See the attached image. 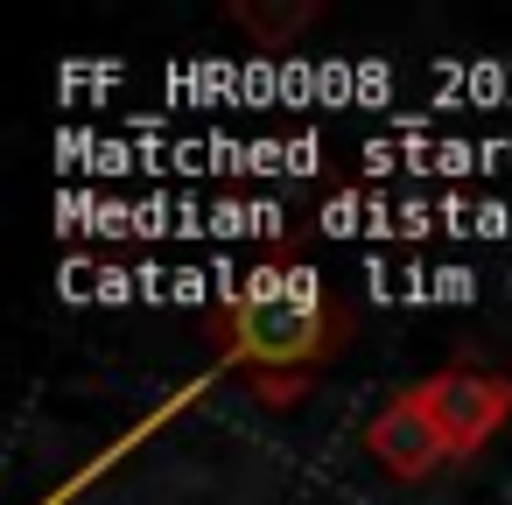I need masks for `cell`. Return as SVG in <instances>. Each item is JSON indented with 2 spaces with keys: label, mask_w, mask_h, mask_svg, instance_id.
<instances>
[{
  "label": "cell",
  "mask_w": 512,
  "mask_h": 505,
  "mask_svg": "<svg viewBox=\"0 0 512 505\" xmlns=\"http://www.w3.org/2000/svg\"><path fill=\"white\" fill-rule=\"evenodd\" d=\"M232 330H239V351L253 365H267L274 400H288L281 386H295V372L330 351V316H323L316 274L309 267H253V274H239Z\"/></svg>",
  "instance_id": "6da1fadb"
},
{
  "label": "cell",
  "mask_w": 512,
  "mask_h": 505,
  "mask_svg": "<svg viewBox=\"0 0 512 505\" xmlns=\"http://www.w3.org/2000/svg\"><path fill=\"white\" fill-rule=\"evenodd\" d=\"M57 155L64 162H78V169H92V176H134V169H197V176H211V169H253V176H281V169H316L323 162V141H92V134H64L57 141Z\"/></svg>",
  "instance_id": "7a4b0ae2"
},
{
  "label": "cell",
  "mask_w": 512,
  "mask_h": 505,
  "mask_svg": "<svg viewBox=\"0 0 512 505\" xmlns=\"http://www.w3.org/2000/svg\"><path fill=\"white\" fill-rule=\"evenodd\" d=\"M169 92H183V99L218 92L239 106H253V99H288V106L337 99L344 106V99L393 92V71H379V64H323V71H309V64H190V71H169Z\"/></svg>",
  "instance_id": "3957f363"
},
{
  "label": "cell",
  "mask_w": 512,
  "mask_h": 505,
  "mask_svg": "<svg viewBox=\"0 0 512 505\" xmlns=\"http://www.w3.org/2000/svg\"><path fill=\"white\" fill-rule=\"evenodd\" d=\"M57 218L71 232H113V239H127V232H183V239L225 232V239H260V232L288 225L274 204H92V197H64Z\"/></svg>",
  "instance_id": "277c9868"
},
{
  "label": "cell",
  "mask_w": 512,
  "mask_h": 505,
  "mask_svg": "<svg viewBox=\"0 0 512 505\" xmlns=\"http://www.w3.org/2000/svg\"><path fill=\"white\" fill-rule=\"evenodd\" d=\"M407 407L421 414V428L435 435L442 456H470L505 414H512V379L498 372H477V365H456L442 379H421L407 393Z\"/></svg>",
  "instance_id": "5b68a950"
},
{
  "label": "cell",
  "mask_w": 512,
  "mask_h": 505,
  "mask_svg": "<svg viewBox=\"0 0 512 505\" xmlns=\"http://www.w3.org/2000/svg\"><path fill=\"white\" fill-rule=\"evenodd\" d=\"M323 232H470V239H512V204H379V197H330Z\"/></svg>",
  "instance_id": "8992f818"
},
{
  "label": "cell",
  "mask_w": 512,
  "mask_h": 505,
  "mask_svg": "<svg viewBox=\"0 0 512 505\" xmlns=\"http://www.w3.org/2000/svg\"><path fill=\"white\" fill-rule=\"evenodd\" d=\"M365 162L379 176L421 169V176H477V169H512V141H372Z\"/></svg>",
  "instance_id": "52a82bcc"
},
{
  "label": "cell",
  "mask_w": 512,
  "mask_h": 505,
  "mask_svg": "<svg viewBox=\"0 0 512 505\" xmlns=\"http://www.w3.org/2000/svg\"><path fill=\"white\" fill-rule=\"evenodd\" d=\"M372 295L379 302H470L477 274L470 267H449V274H386V267H372Z\"/></svg>",
  "instance_id": "ba28073f"
},
{
  "label": "cell",
  "mask_w": 512,
  "mask_h": 505,
  "mask_svg": "<svg viewBox=\"0 0 512 505\" xmlns=\"http://www.w3.org/2000/svg\"><path fill=\"white\" fill-rule=\"evenodd\" d=\"M435 85L449 92H477V99H512V64H435Z\"/></svg>",
  "instance_id": "9c48e42d"
}]
</instances>
